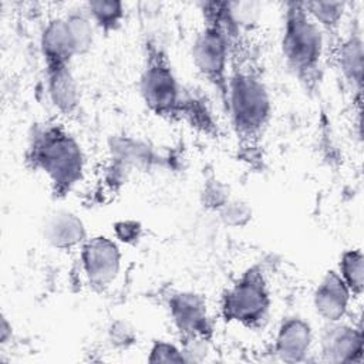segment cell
I'll list each match as a JSON object with an SVG mask.
<instances>
[{
  "label": "cell",
  "instance_id": "1",
  "mask_svg": "<svg viewBox=\"0 0 364 364\" xmlns=\"http://www.w3.org/2000/svg\"><path fill=\"white\" fill-rule=\"evenodd\" d=\"M252 46L249 33H237L233 37L223 107L239 154L247 162L260 159L273 117L272 95Z\"/></svg>",
  "mask_w": 364,
  "mask_h": 364
},
{
  "label": "cell",
  "instance_id": "2",
  "mask_svg": "<svg viewBox=\"0 0 364 364\" xmlns=\"http://www.w3.org/2000/svg\"><path fill=\"white\" fill-rule=\"evenodd\" d=\"M24 156L26 164L47 179L55 198L71 193L84 178L82 146L63 124H37L28 136Z\"/></svg>",
  "mask_w": 364,
  "mask_h": 364
},
{
  "label": "cell",
  "instance_id": "3",
  "mask_svg": "<svg viewBox=\"0 0 364 364\" xmlns=\"http://www.w3.org/2000/svg\"><path fill=\"white\" fill-rule=\"evenodd\" d=\"M200 11L203 23L192 41L191 58L199 75L216 90L225 107L233 37L242 31L233 24L226 1L202 3Z\"/></svg>",
  "mask_w": 364,
  "mask_h": 364
},
{
  "label": "cell",
  "instance_id": "4",
  "mask_svg": "<svg viewBox=\"0 0 364 364\" xmlns=\"http://www.w3.org/2000/svg\"><path fill=\"white\" fill-rule=\"evenodd\" d=\"M280 51L289 71L310 92L321 80L326 36L306 11L303 1H289L283 9Z\"/></svg>",
  "mask_w": 364,
  "mask_h": 364
},
{
  "label": "cell",
  "instance_id": "5",
  "mask_svg": "<svg viewBox=\"0 0 364 364\" xmlns=\"http://www.w3.org/2000/svg\"><path fill=\"white\" fill-rule=\"evenodd\" d=\"M144 105L164 119H185L192 97H188L173 70L165 47L155 38L144 43V58L138 80Z\"/></svg>",
  "mask_w": 364,
  "mask_h": 364
},
{
  "label": "cell",
  "instance_id": "6",
  "mask_svg": "<svg viewBox=\"0 0 364 364\" xmlns=\"http://www.w3.org/2000/svg\"><path fill=\"white\" fill-rule=\"evenodd\" d=\"M272 290L262 264L249 266L222 294L220 316L226 323L256 330L269 318Z\"/></svg>",
  "mask_w": 364,
  "mask_h": 364
},
{
  "label": "cell",
  "instance_id": "7",
  "mask_svg": "<svg viewBox=\"0 0 364 364\" xmlns=\"http://www.w3.org/2000/svg\"><path fill=\"white\" fill-rule=\"evenodd\" d=\"M80 269L90 289L107 290L117 282L122 269L119 243L105 235L88 236L80 247Z\"/></svg>",
  "mask_w": 364,
  "mask_h": 364
},
{
  "label": "cell",
  "instance_id": "8",
  "mask_svg": "<svg viewBox=\"0 0 364 364\" xmlns=\"http://www.w3.org/2000/svg\"><path fill=\"white\" fill-rule=\"evenodd\" d=\"M166 310L181 343L213 340V320L205 297L192 290H172L166 296Z\"/></svg>",
  "mask_w": 364,
  "mask_h": 364
},
{
  "label": "cell",
  "instance_id": "9",
  "mask_svg": "<svg viewBox=\"0 0 364 364\" xmlns=\"http://www.w3.org/2000/svg\"><path fill=\"white\" fill-rule=\"evenodd\" d=\"M360 21L353 18L350 26L337 38L328 43V53L346 87L353 94V101L360 108L363 91L364 43Z\"/></svg>",
  "mask_w": 364,
  "mask_h": 364
},
{
  "label": "cell",
  "instance_id": "10",
  "mask_svg": "<svg viewBox=\"0 0 364 364\" xmlns=\"http://www.w3.org/2000/svg\"><path fill=\"white\" fill-rule=\"evenodd\" d=\"M109 181L127 178L132 172H146L159 164L154 146L132 135H114L108 144Z\"/></svg>",
  "mask_w": 364,
  "mask_h": 364
},
{
  "label": "cell",
  "instance_id": "11",
  "mask_svg": "<svg viewBox=\"0 0 364 364\" xmlns=\"http://www.w3.org/2000/svg\"><path fill=\"white\" fill-rule=\"evenodd\" d=\"M318 354L324 363H360L363 358L361 324L340 320L324 323L318 338Z\"/></svg>",
  "mask_w": 364,
  "mask_h": 364
},
{
  "label": "cell",
  "instance_id": "12",
  "mask_svg": "<svg viewBox=\"0 0 364 364\" xmlns=\"http://www.w3.org/2000/svg\"><path fill=\"white\" fill-rule=\"evenodd\" d=\"M314 341L311 324L300 316L284 317L273 338V353L284 363L307 361Z\"/></svg>",
  "mask_w": 364,
  "mask_h": 364
},
{
  "label": "cell",
  "instance_id": "13",
  "mask_svg": "<svg viewBox=\"0 0 364 364\" xmlns=\"http://www.w3.org/2000/svg\"><path fill=\"white\" fill-rule=\"evenodd\" d=\"M353 300V294L337 270H327L313 291V309L324 323L344 320Z\"/></svg>",
  "mask_w": 364,
  "mask_h": 364
},
{
  "label": "cell",
  "instance_id": "14",
  "mask_svg": "<svg viewBox=\"0 0 364 364\" xmlns=\"http://www.w3.org/2000/svg\"><path fill=\"white\" fill-rule=\"evenodd\" d=\"M44 242L60 252L80 249L88 239L84 220L68 209H55L47 215L41 228Z\"/></svg>",
  "mask_w": 364,
  "mask_h": 364
},
{
  "label": "cell",
  "instance_id": "15",
  "mask_svg": "<svg viewBox=\"0 0 364 364\" xmlns=\"http://www.w3.org/2000/svg\"><path fill=\"white\" fill-rule=\"evenodd\" d=\"M40 54L44 68L71 65L77 48L64 16L50 18L40 33Z\"/></svg>",
  "mask_w": 364,
  "mask_h": 364
},
{
  "label": "cell",
  "instance_id": "16",
  "mask_svg": "<svg viewBox=\"0 0 364 364\" xmlns=\"http://www.w3.org/2000/svg\"><path fill=\"white\" fill-rule=\"evenodd\" d=\"M46 90L51 105L61 115H74L80 105V87L71 65L44 68Z\"/></svg>",
  "mask_w": 364,
  "mask_h": 364
},
{
  "label": "cell",
  "instance_id": "17",
  "mask_svg": "<svg viewBox=\"0 0 364 364\" xmlns=\"http://www.w3.org/2000/svg\"><path fill=\"white\" fill-rule=\"evenodd\" d=\"M306 11L317 23L328 43L340 36L341 24L347 11L344 1H303Z\"/></svg>",
  "mask_w": 364,
  "mask_h": 364
},
{
  "label": "cell",
  "instance_id": "18",
  "mask_svg": "<svg viewBox=\"0 0 364 364\" xmlns=\"http://www.w3.org/2000/svg\"><path fill=\"white\" fill-rule=\"evenodd\" d=\"M90 18L92 20L95 28L105 34L117 31L125 18L127 9L122 1L115 0H98L88 1L84 4Z\"/></svg>",
  "mask_w": 364,
  "mask_h": 364
},
{
  "label": "cell",
  "instance_id": "19",
  "mask_svg": "<svg viewBox=\"0 0 364 364\" xmlns=\"http://www.w3.org/2000/svg\"><path fill=\"white\" fill-rule=\"evenodd\" d=\"M337 273L348 287L354 299H360L364 290V256L361 249H347L341 253Z\"/></svg>",
  "mask_w": 364,
  "mask_h": 364
},
{
  "label": "cell",
  "instance_id": "20",
  "mask_svg": "<svg viewBox=\"0 0 364 364\" xmlns=\"http://www.w3.org/2000/svg\"><path fill=\"white\" fill-rule=\"evenodd\" d=\"M67 24L70 27L75 48H77V55H84L90 51V48L94 44V37H95V26L92 20L90 18L87 10L82 7L73 9L68 13L64 14Z\"/></svg>",
  "mask_w": 364,
  "mask_h": 364
},
{
  "label": "cell",
  "instance_id": "21",
  "mask_svg": "<svg viewBox=\"0 0 364 364\" xmlns=\"http://www.w3.org/2000/svg\"><path fill=\"white\" fill-rule=\"evenodd\" d=\"M215 213L222 225L233 229L245 228L253 218L252 206L240 198H230Z\"/></svg>",
  "mask_w": 364,
  "mask_h": 364
},
{
  "label": "cell",
  "instance_id": "22",
  "mask_svg": "<svg viewBox=\"0 0 364 364\" xmlns=\"http://www.w3.org/2000/svg\"><path fill=\"white\" fill-rule=\"evenodd\" d=\"M200 198H202V205L205 208L210 209L212 212H216L232 196H230L229 186H226L218 178L210 176L203 183V188L200 191Z\"/></svg>",
  "mask_w": 364,
  "mask_h": 364
},
{
  "label": "cell",
  "instance_id": "23",
  "mask_svg": "<svg viewBox=\"0 0 364 364\" xmlns=\"http://www.w3.org/2000/svg\"><path fill=\"white\" fill-rule=\"evenodd\" d=\"M146 360L149 363H186L181 346L168 340H155L151 344Z\"/></svg>",
  "mask_w": 364,
  "mask_h": 364
},
{
  "label": "cell",
  "instance_id": "24",
  "mask_svg": "<svg viewBox=\"0 0 364 364\" xmlns=\"http://www.w3.org/2000/svg\"><path fill=\"white\" fill-rule=\"evenodd\" d=\"M112 235L119 245H135L141 240L144 228L139 220L121 219L112 225Z\"/></svg>",
  "mask_w": 364,
  "mask_h": 364
},
{
  "label": "cell",
  "instance_id": "25",
  "mask_svg": "<svg viewBox=\"0 0 364 364\" xmlns=\"http://www.w3.org/2000/svg\"><path fill=\"white\" fill-rule=\"evenodd\" d=\"M109 340L114 346L127 347L135 340L132 328L125 321H115L109 327Z\"/></svg>",
  "mask_w": 364,
  "mask_h": 364
},
{
  "label": "cell",
  "instance_id": "26",
  "mask_svg": "<svg viewBox=\"0 0 364 364\" xmlns=\"http://www.w3.org/2000/svg\"><path fill=\"white\" fill-rule=\"evenodd\" d=\"M10 337H11V324L9 323L7 317L3 314L1 316V324H0V341H1V344H6Z\"/></svg>",
  "mask_w": 364,
  "mask_h": 364
}]
</instances>
